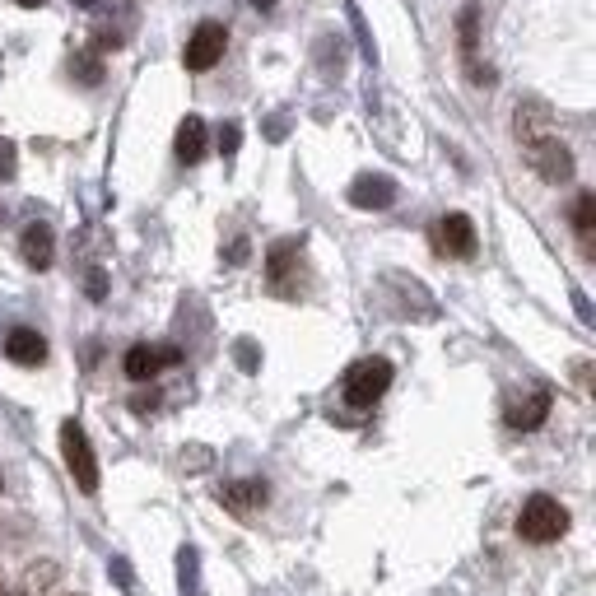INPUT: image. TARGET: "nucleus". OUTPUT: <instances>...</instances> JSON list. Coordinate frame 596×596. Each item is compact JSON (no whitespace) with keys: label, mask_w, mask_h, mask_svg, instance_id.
I'll use <instances>...</instances> for the list:
<instances>
[{"label":"nucleus","mask_w":596,"mask_h":596,"mask_svg":"<svg viewBox=\"0 0 596 596\" xmlns=\"http://www.w3.org/2000/svg\"><path fill=\"white\" fill-rule=\"evenodd\" d=\"M569 531V508L559 499H550V494H531L527 503H522V513H517V536L531 545H550L559 541Z\"/></svg>","instance_id":"f257e3e1"},{"label":"nucleus","mask_w":596,"mask_h":596,"mask_svg":"<svg viewBox=\"0 0 596 596\" xmlns=\"http://www.w3.org/2000/svg\"><path fill=\"white\" fill-rule=\"evenodd\" d=\"M527 163H531V173L541 177V182H550V187H564V182H573V173H578L573 149L559 136H550V131L527 140Z\"/></svg>","instance_id":"f03ea898"},{"label":"nucleus","mask_w":596,"mask_h":596,"mask_svg":"<svg viewBox=\"0 0 596 596\" xmlns=\"http://www.w3.org/2000/svg\"><path fill=\"white\" fill-rule=\"evenodd\" d=\"M387 387H392V364H387L382 354H373V359H359V364L345 373V401H350L354 410L378 406Z\"/></svg>","instance_id":"7ed1b4c3"},{"label":"nucleus","mask_w":596,"mask_h":596,"mask_svg":"<svg viewBox=\"0 0 596 596\" xmlns=\"http://www.w3.org/2000/svg\"><path fill=\"white\" fill-rule=\"evenodd\" d=\"M61 457H66V471L75 475L80 494H98V457L89 447V434L75 420L61 424Z\"/></svg>","instance_id":"20e7f679"},{"label":"nucleus","mask_w":596,"mask_h":596,"mask_svg":"<svg viewBox=\"0 0 596 596\" xmlns=\"http://www.w3.org/2000/svg\"><path fill=\"white\" fill-rule=\"evenodd\" d=\"M224 47H229V28L215 24V19H205V24H196L187 47H182V66L187 70H215Z\"/></svg>","instance_id":"39448f33"},{"label":"nucleus","mask_w":596,"mask_h":596,"mask_svg":"<svg viewBox=\"0 0 596 596\" xmlns=\"http://www.w3.org/2000/svg\"><path fill=\"white\" fill-rule=\"evenodd\" d=\"M434 233H438V252H447V257L471 261L475 247H480V238H475V224L466 215H443Z\"/></svg>","instance_id":"423d86ee"},{"label":"nucleus","mask_w":596,"mask_h":596,"mask_svg":"<svg viewBox=\"0 0 596 596\" xmlns=\"http://www.w3.org/2000/svg\"><path fill=\"white\" fill-rule=\"evenodd\" d=\"M177 359H182V354H177L173 345H163V350H154V345H131L126 359H122V368H126V378L131 382H154L159 378V368L177 364Z\"/></svg>","instance_id":"0eeeda50"},{"label":"nucleus","mask_w":596,"mask_h":596,"mask_svg":"<svg viewBox=\"0 0 596 596\" xmlns=\"http://www.w3.org/2000/svg\"><path fill=\"white\" fill-rule=\"evenodd\" d=\"M396 201V182L387 173H359L350 182V205L354 210H387Z\"/></svg>","instance_id":"6e6552de"},{"label":"nucleus","mask_w":596,"mask_h":596,"mask_svg":"<svg viewBox=\"0 0 596 596\" xmlns=\"http://www.w3.org/2000/svg\"><path fill=\"white\" fill-rule=\"evenodd\" d=\"M266 499H271L266 480H233V485L219 489V503L229 513H257V508H266Z\"/></svg>","instance_id":"1a4fd4ad"},{"label":"nucleus","mask_w":596,"mask_h":596,"mask_svg":"<svg viewBox=\"0 0 596 596\" xmlns=\"http://www.w3.org/2000/svg\"><path fill=\"white\" fill-rule=\"evenodd\" d=\"M173 149H177V163H201L205 159V149H210V131H205V122L196 117V112H187V117H182Z\"/></svg>","instance_id":"9d476101"},{"label":"nucleus","mask_w":596,"mask_h":596,"mask_svg":"<svg viewBox=\"0 0 596 596\" xmlns=\"http://www.w3.org/2000/svg\"><path fill=\"white\" fill-rule=\"evenodd\" d=\"M5 354H10L14 364L24 368H38L42 359H47V340L33 331V326H14L10 336H5Z\"/></svg>","instance_id":"9b49d317"},{"label":"nucleus","mask_w":596,"mask_h":596,"mask_svg":"<svg viewBox=\"0 0 596 596\" xmlns=\"http://www.w3.org/2000/svg\"><path fill=\"white\" fill-rule=\"evenodd\" d=\"M19 252H24V261L33 271H47L56 257V233L47 229V224H28L24 238H19Z\"/></svg>","instance_id":"f8f14e48"},{"label":"nucleus","mask_w":596,"mask_h":596,"mask_svg":"<svg viewBox=\"0 0 596 596\" xmlns=\"http://www.w3.org/2000/svg\"><path fill=\"white\" fill-rule=\"evenodd\" d=\"M545 415H550V392H545V387H536L531 396H522V401H513V406H508V424H513V429H522V434L541 429Z\"/></svg>","instance_id":"ddd939ff"},{"label":"nucleus","mask_w":596,"mask_h":596,"mask_svg":"<svg viewBox=\"0 0 596 596\" xmlns=\"http://www.w3.org/2000/svg\"><path fill=\"white\" fill-rule=\"evenodd\" d=\"M545 126H550V108H545V103H536V98L517 103L513 131H517V140H522V145H527V140H536V136H545Z\"/></svg>","instance_id":"4468645a"},{"label":"nucleus","mask_w":596,"mask_h":596,"mask_svg":"<svg viewBox=\"0 0 596 596\" xmlns=\"http://www.w3.org/2000/svg\"><path fill=\"white\" fill-rule=\"evenodd\" d=\"M196 578H201V555H196L191 545H182V550H177V583H182V592L187 596H201Z\"/></svg>","instance_id":"2eb2a0df"},{"label":"nucleus","mask_w":596,"mask_h":596,"mask_svg":"<svg viewBox=\"0 0 596 596\" xmlns=\"http://www.w3.org/2000/svg\"><path fill=\"white\" fill-rule=\"evenodd\" d=\"M56 578H61V564L56 559H38V564L24 569V592H47V587H56Z\"/></svg>","instance_id":"dca6fc26"},{"label":"nucleus","mask_w":596,"mask_h":596,"mask_svg":"<svg viewBox=\"0 0 596 596\" xmlns=\"http://www.w3.org/2000/svg\"><path fill=\"white\" fill-rule=\"evenodd\" d=\"M294 257H298V238H285V243L271 247V257H266V275H271V285L285 280V271L294 266Z\"/></svg>","instance_id":"f3484780"},{"label":"nucleus","mask_w":596,"mask_h":596,"mask_svg":"<svg viewBox=\"0 0 596 596\" xmlns=\"http://www.w3.org/2000/svg\"><path fill=\"white\" fill-rule=\"evenodd\" d=\"M475 47H480V5H461V56L471 61Z\"/></svg>","instance_id":"a211bd4d"},{"label":"nucleus","mask_w":596,"mask_h":596,"mask_svg":"<svg viewBox=\"0 0 596 596\" xmlns=\"http://www.w3.org/2000/svg\"><path fill=\"white\" fill-rule=\"evenodd\" d=\"M70 70H75V80H84V84H103V61H98L89 47H80V52L70 56Z\"/></svg>","instance_id":"6ab92c4d"},{"label":"nucleus","mask_w":596,"mask_h":596,"mask_svg":"<svg viewBox=\"0 0 596 596\" xmlns=\"http://www.w3.org/2000/svg\"><path fill=\"white\" fill-rule=\"evenodd\" d=\"M573 229L583 233V238H592V233H596V196H592V191H583L578 205H573Z\"/></svg>","instance_id":"aec40b11"},{"label":"nucleus","mask_w":596,"mask_h":596,"mask_svg":"<svg viewBox=\"0 0 596 596\" xmlns=\"http://www.w3.org/2000/svg\"><path fill=\"white\" fill-rule=\"evenodd\" d=\"M238 145H243V126L224 122V126H219V154H224V159H233V154H238Z\"/></svg>","instance_id":"412c9836"},{"label":"nucleus","mask_w":596,"mask_h":596,"mask_svg":"<svg viewBox=\"0 0 596 596\" xmlns=\"http://www.w3.org/2000/svg\"><path fill=\"white\" fill-rule=\"evenodd\" d=\"M14 173H19V149H14V140L0 136V182H10Z\"/></svg>","instance_id":"4be33fe9"},{"label":"nucleus","mask_w":596,"mask_h":596,"mask_svg":"<svg viewBox=\"0 0 596 596\" xmlns=\"http://www.w3.org/2000/svg\"><path fill=\"white\" fill-rule=\"evenodd\" d=\"M345 10H350V24H354V33H359V42H364V56L368 61H373V38H368V24H364V14H359V5H345Z\"/></svg>","instance_id":"5701e85b"},{"label":"nucleus","mask_w":596,"mask_h":596,"mask_svg":"<svg viewBox=\"0 0 596 596\" xmlns=\"http://www.w3.org/2000/svg\"><path fill=\"white\" fill-rule=\"evenodd\" d=\"M233 354H238V364H243L247 373H257V345H252V340H238V350Z\"/></svg>","instance_id":"b1692460"},{"label":"nucleus","mask_w":596,"mask_h":596,"mask_svg":"<svg viewBox=\"0 0 596 596\" xmlns=\"http://www.w3.org/2000/svg\"><path fill=\"white\" fill-rule=\"evenodd\" d=\"M108 573H112V578H117V583L126 587V592L136 587V578H131V569H126V559H112V564H108Z\"/></svg>","instance_id":"393cba45"},{"label":"nucleus","mask_w":596,"mask_h":596,"mask_svg":"<svg viewBox=\"0 0 596 596\" xmlns=\"http://www.w3.org/2000/svg\"><path fill=\"white\" fill-rule=\"evenodd\" d=\"M84 289H89V298H103V294H108V280H103V271H89V275H84Z\"/></svg>","instance_id":"a878e982"},{"label":"nucleus","mask_w":596,"mask_h":596,"mask_svg":"<svg viewBox=\"0 0 596 596\" xmlns=\"http://www.w3.org/2000/svg\"><path fill=\"white\" fill-rule=\"evenodd\" d=\"M154 406H159V392H140V396H131V410H136V415H149Z\"/></svg>","instance_id":"bb28decb"},{"label":"nucleus","mask_w":596,"mask_h":596,"mask_svg":"<svg viewBox=\"0 0 596 596\" xmlns=\"http://www.w3.org/2000/svg\"><path fill=\"white\" fill-rule=\"evenodd\" d=\"M573 303H578V317H583V322H592V303H587V294H573Z\"/></svg>","instance_id":"cd10ccee"},{"label":"nucleus","mask_w":596,"mask_h":596,"mask_svg":"<svg viewBox=\"0 0 596 596\" xmlns=\"http://www.w3.org/2000/svg\"><path fill=\"white\" fill-rule=\"evenodd\" d=\"M243 257H247V243H243V238H238V243L229 247V261H243Z\"/></svg>","instance_id":"c85d7f7f"},{"label":"nucleus","mask_w":596,"mask_h":596,"mask_svg":"<svg viewBox=\"0 0 596 596\" xmlns=\"http://www.w3.org/2000/svg\"><path fill=\"white\" fill-rule=\"evenodd\" d=\"M70 5H75V10H98L103 0H70Z\"/></svg>","instance_id":"c756f323"},{"label":"nucleus","mask_w":596,"mask_h":596,"mask_svg":"<svg viewBox=\"0 0 596 596\" xmlns=\"http://www.w3.org/2000/svg\"><path fill=\"white\" fill-rule=\"evenodd\" d=\"M247 5H257V10H275V0H247Z\"/></svg>","instance_id":"7c9ffc66"},{"label":"nucleus","mask_w":596,"mask_h":596,"mask_svg":"<svg viewBox=\"0 0 596 596\" xmlns=\"http://www.w3.org/2000/svg\"><path fill=\"white\" fill-rule=\"evenodd\" d=\"M19 5H24V10H42V0H19Z\"/></svg>","instance_id":"2f4dec72"},{"label":"nucleus","mask_w":596,"mask_h":596,"mask_svg":"<svg viewBox=\"0 0 596 596\" xmlns=\"http://www.w3.org/2000/svg\"><path fill=\"white\" fill-rule=\"evenodd\" d=\"M61 596H84V592H61Z\"/></svg>","instance_id":"473e14b6"},{"label":"nucleus","mask_w":596,"mask_h":596,"mask_svg":"<svg viewBox=\"0 0 596 596\" xmlns=\"http://www.w3.org/2000/svg\"><path fill=\"white\" fill-rule=\"evenodd\" d=\"M0 489H5V480H0Z\"/></svg>","instance_id":"72a5a7b5"}]
</instances>
